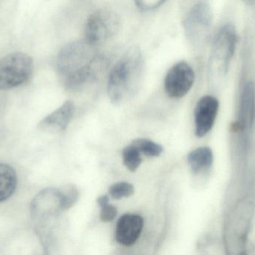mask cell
I'll use <instances>...</instances> for the list:
<instances>
[{
  "instance_id": "d6986e66",
  "label": "cell",
  "mask_w": 255,
  "mask_h": 255,
  "mask_svg": "<svg viewBox=\"0 0 255 255\" xmlns=\"http://www.w3.org/2000/svg\"><path fill=\"white\" fill-rule=\"evenodd\" d=\"M62 193L63 200H64V210L71 208L79 199V191L76 186L73 184H68L60 189Z\"/></svg>"
},
{
  "instance_id": "44dd1931",
  "label": "cell",
  "mask_w": 255,
  "mask_h": 255,
  "mask_svg": "<svg viewBox=\"0 0 255 255\" xmlns=\"http://www.w3.org/2000/svg\"><path fill=\"white\" fill-rule=\"evenodd\" d=\"M135 4L142 10H151L160 7L166 0H133Z\"/></svg>"
},
{
  "instance_id": "ba28073f",
  "label": "cell",
  "mask_w": 255,
  "mask_h": 255,
  "mask_svg": "<svg viewBox=\"0 0 255 255\" xmlns=\"http://www.w3.org/2000/svg\"><path fill=\"white\" fill-rule=\"evenodd\" d=\"M64 211V200L60 189H45L31 202V213L34 220H43L57 217Z\"/></svg>"
},
{
  "instance_id": "30bf717a",
  "label": "cell",
  "mask_w": 255,
  "mask_h": 255,
  "mask_svg": "<svg viewBox=\"0 0 255 255\" xmlns=\"http://www.w3.org/2000/svg\"><path fill=\"white\" fill-rule=\"evenodd\" d=\"M220 103L216 97L207 95L198 101L195 109L196 136L203 137L214 127L218 113Z\"/></svg>"
},
{
  "instance_id": "277c9868",
  "label": "cell",
  "mask_w": 255,
  "mask_h": 255,
  "mask_svg": "<svg viewBox=\"0 0 255 255\" xmlns=\"http://www.w3.org/2000/svg\"><path fill=\"white\" fill-rule=\"evenodd\" d=\"M33 59L21 52L7 54L0 59V90L16 88L28 82L32 75Z\"/></svg>"
},
{
  "instance_id": "e0dca14e",
  "label": "cell",
  "mask_w": 255,
  "mask_h": 255,
  "mask_svg": "<svg viewBox=\"0 0 255 255\" xmlns=\"http://www.w3.org/2000/svg\"><path fill=\"white\" fill-rule=\"evenodd\" d=\"M123 159L126 167L130 172L137 170L142 163L140 152L132 144L123 151Z\"/></svg>"
},
{
  "instance_id": "6da1fadb",
  "label": "cell",
  "mask_w": 255,
  "mask_h": 255,
  "mask_svg": "<svg viewBox=\"0 0 255 255\" xmlns=\"http://www.w3.org/2000/svg\"><path fill=\"white\" fill-rule=\"evenodd\" d=\"M96 47L84 40L72 42L61 49L55 67L67 90H80L95 81L107 68V60Z\"/></svg>"
},
{
  "instance_id": "ac0fdd59",
  "label": "cell",
  "mask_w": 255,
  "mask_h": 255,
  "mask_svg": "<svg viewBox=\"0 0 255 255\" xmlns=\"http://www.w3.org/2000/svg\"><path fill=\"white\" fill-rule=\"evenodd\" d=\"M133 193H134V187L127 182L116 183L109 188V195L115 200L130 197Z\"/></svg>"
},
{
  "instance_id": "4fadbf2b",
  "label": "cell",
  "mask_w": 255,
  "mask_h": 255,
  "mask_svg": "<svg viewBox=\"0 0 255 255\" xmlns=\"http://www.w3.org/2000/svg\"><path fill=\"white\" fill-rule=\"evenodd\" d=\"M255 114V86L252 82L246 83L241 94L238 115V128L241 130H251Z\"/></svg>"
},
{
  "instance_id": "7c38bea8",
  "label": "cell",
  "mask_w": 255,
  "mask_h": 255,
  "mask_svg": "<svg viewBox=\"0 0 255 255\" xmlns=\"http://www.w3.org/2000/svg\"><path fill=\"white\" fill-rule=\"evenodd\" d=\"M74 110L73 102H65L61 107L43 118L39 124V128L43 131L50 133H58L64 131L71 121Z\"/></svg>"
},
{
  "instance_id": "52a82bcc",
  "label": "cell",
  "mask_w": 255,
  "mask_h": 255,
  "mask_svg": "<svg viewBox=\"0 0 255 255\" xmlns=\"http://www.w3.org/2000/svg\"><path fill=\"white\" fill-rule=\"evenodd\" d=\"M194 81L195 73L191 66L185 61H180L174 64L166 73L165 91L172 98H181L190 91Z\"/></svg>"
},
{
  "instance_id": "8fae6325",
  "label": "cell",
  "mask_w": 255,
  "mask_h": 255,
  "mask_svg": "<svg viewBox=\"0 0 255 255\" xmlns=\"http://www.w3.org/2000/svg\"><path fill=\"white\" fill-rule=\"evenodd\" d=\"M142 217L136 214H125L121 217L116 229V239L121 245L130 247L137 241L143 229Z\"/></svg>"
},
{
  "instance_id": "5b68a950",
  "label": "cell",
  "mask_w": 255,
  "mask_h": 255,
  "mask_svg": "<svg viewBox=\"0 0 255 255\" xmlns=\"http://www.w3.org/2000/svg\"><path fill=\"white\" fill-rule=\"evenodd\" d=\"M121 26L119 17L107 9L97 10L90 16L85 25V40L97 46L114 37Z\"/></svg>"
},
{
  "instance_id": "9c48e42d",
  "label": "cell",
  "mask_w": 255,
  "mask_h": 255,
  "mask_svg": "<svg viewBox=\"0 0 255 255\" xmlns=\"http://www.w3.org/2000/svg\"><path fill=\"white\" fill-rule=\"evenodd\" d=\"M250 201H244L235 210L233 217L229 221L226 230V238L228 244L233 247L234 244H237V250H243L247 238L250 222L251 221V215L253 214L252 206L248 211L249 207L251 205Z\"/></svg>"
},
{
  "instance_id": "7402d4cb",
  "label": "cell",
  "mask_w": 255,
  "mask_h": 255,
  "mask_svg": "<svg viewBox=\"0 0 255 255\" xmlns=\"http://www.w3.org/2000/svg\"><path fill=\"white\" fill-rule=\"evenodd\" d=\"M109 196H106V195L100 196V197H99V199H97V203H98V205H100V206L104 205V204L109 203Z\"/></svg>"
},
{
  "instance_id": "5bb4252c",
  "label": "cell",
  "mask_w": 255,
  "mask_h": 255,
  "mask_svg": "<svg viewBox=\"0 0 255 255\" xmlns=\"http://www.w3.org/2000/svg\"><path fill=\"white\" fill-rule=\"evenodd\" d=\"M187 162L192 172L196 174L208 170L212 166L214 154L208 147H201L192 151L187 156Z\"/></svg>"
},
{
  "instance_id": "9a60e30c",
  "label": "cell",
  "mask_w": 255,
  "mask_h": 255,
  "mask_svg": "<svg viewBox=\"0 0 255 255\" xmlns=\"http://www.w3.org/2000/svg\"><path fill=\"white\" fill-rule=\"evenodd\" d=\"M17 178L14 169L7 164L0 163V202L8 199L14 193Z\"/></svg>"
},
{
  "instance_id": "7a4b0ae2",
  "label": "cell",
  "mask_w": 255,
  "mask_h": 255,
  "mask_svg": "<svg viewBox=\"0 0 255 255\" xmlns=\"http://www.w3.org/2000/svg\"><path fill=\"white\" fill-rule=\"evenodd\" d=\"M144 68V58L139 48L133 46L121 57L109 74L108 91L113 103H122L138 92Z\"/></svg>"
},
{
  "instance_id": "ffe728a7",
  "label": "cell",
  "mask_w": 255,
  "mask_h": 255,
  "mask_svg": "<svg viewBox=\"0 0 255 255\" xmlns=\"http://www.w3.org/2000/svg\"><path fill=\"white\" fill-rule=\"evenodd\" d=\"M101 213H100V219L104 223H109L113 221L118 215V210L113 205H109V203L104 204L101 205Z\"/></svg>"
},
{
  "instance_id": "8992f818",
  "label": "cell",
  "mask_w": 255,
  "mask_h": 255,
  "mask_svg": "<svg viewBox=\"0 0 255 255\" xmlns=\"http://www.w3.org/2000/svg\"><path fill=\"white\" fill-rule=\"evenodd\" d=\"M212 11L206 2L196 3L190 8L184 20V30L189 41L200 45L208 37L212 25Z\"/></svg>"
},
{
  "instance_id": "2e32d148",
  "label": "cell",
  "mask_w": 255,
  "mask_h": 255,
  "mask_svg": "<svg viewBox=\"0 0 255 255\" xmlns=\"http://www.w3.org/2000/svg\"><path fill=\"white\" fill-rule=\"evenodd\" d=\"M131 144L137 148L140 154H143L148 157H159L163 152V147L161 145L149 139H135Z\"/></svg>"
},
{
  "instance_id": "3957f363",
  "label": "cell",
  "mask_w": 255,
  "mask_h": 255,
  "mask_svg": "<svg viewBox=\"0 0 255 255\" xmlns=\"http://www.w3.org/2000/svg\"><path fill=\"white\" fill-rule=\"evenodd\" d=\"M237 31L232 24H225L214 36L208 61L209 79L221 83L227 76L237 45Z\"/></svg>"
}]
</instances>
